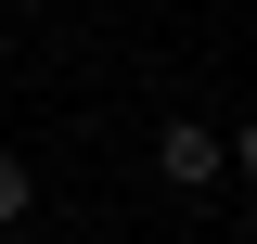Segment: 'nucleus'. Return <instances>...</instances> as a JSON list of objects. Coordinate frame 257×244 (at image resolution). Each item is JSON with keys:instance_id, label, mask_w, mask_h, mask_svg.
I'll use <instances>...</instances> for the list:
<instances>
[{"instance_id": "f257e3e1", "label": "nucleus", "mask_w": 257, "mask_h": 244, "mask_svg": "<svg viewBox=\"0 0 257 244\" xmlns=\"http://www.w3.org/2000/svg\"><path fill=\"white\" fill-rule=\"evenodd\" d=\"M155 167H167V180H219V129H167Z\"/></svg>"}, {"instance_id": "f03ea898", "label": "nucleus", "mask_w": 257, "mask_h": 244, "mask_svg": "<svg viewBox=\"0 0 257 244\" xmlns=\"http://www.w3.org/2000/svg\"><path fill=\"white\" fill-rule=\"evenodd\" d=\"M0 218H26V154H0Z\"/></svg>"}, {"instance_id": "7ed1b4c3", "label": "nucleus", "mask_w": 257, "mask_h": 244, "mask_svg": "<svg viewBox=\"0 0 257 244\" xmlns=\"http://www.w3.org/2000/svg\"><path fill=\"white\" fill-rule=\"evenodd\" d=\"M244 180H257V116H244Z\"/></svg>"}]
</instances>
